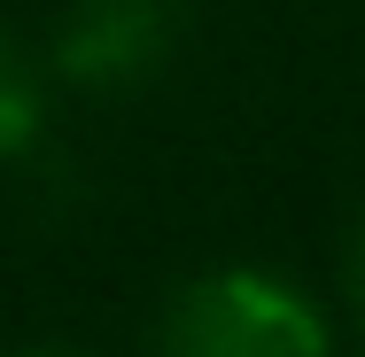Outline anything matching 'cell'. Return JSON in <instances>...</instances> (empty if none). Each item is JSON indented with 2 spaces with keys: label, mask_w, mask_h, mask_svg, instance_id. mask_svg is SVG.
<instances>
[{
  "label": "cell",
  "mask_w": 365,
  "mask_h": 357,
  "mask_svg": "<svg viewBox=\"0 0 365 357\" xmlns=\"http://www.w3.org/2000/svg\"><path fill=\"white\" fill-rule=\"evenodd\" d=\"M163 357H327V326L264 272H210L171 303Z\"/></svg>",
  "instance_id": "6da1fadb"
},
{
  "label": "cell",
  "mask_w": 365,
  "mask_h": 357,
  "mask_svg": "<svg viewBox=\"0 0 365 357\" xmlns=\"http://www.w3.org/2000/svg\"><path fill=\"white\" fill-rule=\"evenodd\" d=\"M163 39H171V0H78L55 63L78 86H133L163 63Z\"/></svg>",
  "instance_id": "7a4b0ae2"
},
{
  "label": "cell",
  "mask_w": 365,
  "mask_h": 357,
  "mask_svg": "<svg viewBox=\"0 0 365 357\" xmlns=\"http://www.w3.org/2000/svg\"><path fill=\"white\" fill-rule=\"evenodd\" d=\"M350 295H358V311H365V225H358V241H350Z\"/></svg>",
  "instance_id": "277c9868"
},
{
  "label": "cell",
  "mask_w": 365,
  "mask_h": 357,
  "mask_svg": "<svg viewBox=\"0 0 365 357\" xmlns=\"http://www.w3.org/2000/svg\"><path fill=\"white\" fill-rule=\"evenodd\" d=\"M31 125H39V93H31L24 63H16V47L0 39V155H16L31 140Z\"/></svg>",
  "instance_id": "3957f363"
},
{
  "label": "cell",
  "mask_w": 365,
  "mask_h": 357,
  "mask_svg": "<svg viewBox=\"0 0 365 357\" xmlns=\"http://www.w3.org/2000/svg\"><path fill=\"white\" fill-rule=\"evenodd\" d=\"M31 357H71V350H31Z\"/></svg>",
  "instance_id": "5b68a950"
}]
</instances>
